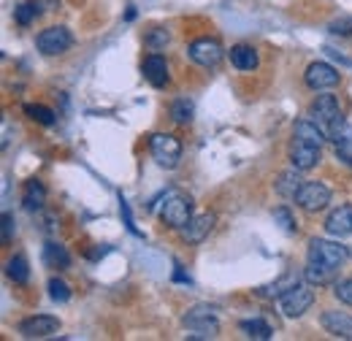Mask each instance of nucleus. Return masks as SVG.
Returning <instances> with one entry per match:
<instances>
[{"label": "nucleus", "instance_id": "f257e3e1", "mask_svg": "<svg viewBox=\"0 0 352 341\" xmlns=\"http://www.w3.org/2000/svg\"><path fill=\"white\" fill-rule=\"evenodd\" d=\"M309 114H311V122L325 133L328 141L339 144V141L350 138V128H347V122L342 117V106H339V100L333 95H317V100L311 103Z\"/></svg>", "mask_w": 352, "mask_h": 341}, {"label": "nucleus", "instance_id": "f03ea898", "mask_svg": "<svg viewBox=\"0 0 352 341\" xmlns=\"http://www.w3.org/2000/svg\"><path fill=\"white\" fill-rule=\"evenodd\" d=\"M184 328L190 331V339H214L220 333V322L209 306H195L184 314Z\"/></svg>", "mask_w": 352, "mask_h": 341}, {"label": "nucleus", "instance_id": "7ed1b4c3", "mask_svg": "<svg viewBox=\"0 0 352 341\" xmlns=\"http://www.w3.org/2000/svg\"><path fill=\"white\" fill-rule=\"evenodd\" d=\"M347 257H350V250L342 247L339 241H325V239H311L309 241V263H320V265H328V268H342Z\"/></svg>", "mask_w": 352, "mask_h": 341}, {"label": "nucleus", "instance_id": "20e7f679", "mask_svg": "<svg viewBox=\"0 0 352 341\" xmlns=\"http://www.w3.org/2000/svg\"><path fill=\"white\" fill-rule=\"evenodd\" d=\"M149 152L157 160V166H163V168H176L182 160V144L171 133H155L149 138Z\"/></svg>", "mask_w": 352, "mask_h": 341}, {"label": "nucleus", "instance_id": "39448f33", "mask_svg": "<svg viewBox=\"0 0 352 341\" xmlns=\"http://www.w3.org/2000/svg\"><path fill=\"white\" fill-rule=\"evenodd\" d=\"M160 217H163V222L168 228L182 230L192 219V201L187 195H182V192H168V198H166V204L160 209Z\"/></svg>", "mask_w": 352, "mask_h": 341}, {"label": "nucleus", "instance_id": "423d86ee", "mask_svg": "<svg viewBox=\"0 0 352 341\" xmlns=\"http://www.w3.org/2000/svg\"><path fill=\"white\" fill-rule=\"evenodd\" d=\"M71 43H74V36H71V30L63 28V25H57V28H46V30L38 33V38H36L38 52H41V54H49V57L68 52Z\"/></svg>", "mask_w": 352, "mask_h": 341}, {"label": "nucleus", "instance_id": "0eeeda50", "mask_svg": "<svg viewBox=\"0 0 352 341\" xmlns=\"http://www.w3.org/2000/svg\"><path fill=\"white\" fill-rule=\"evenodd\" d=\"M311 303H314V293L309 290L307 285H296V287H290L285 296H279V309H282V314L290 317V320L301 317Z\"/></svg>", "mask_w": 352, "mask_h": 341}, {"label": "nucleus", "instance_id": "6e6552de", "mask_svg": "<svg viewBox=\"0 0 352 341\" xmlns=\"http://www.w3.org/2000/svg\"><path fill=\"white\" fill-rule=\"evenodd\" d=\"M296 204L304 209V212H320L331 204V190L320 182H304V187L298 190L296 195Z\"/></svg>", "mask_w": 352, "mask_h": 341}, {"label": "nucleus", "instance_id": "1a4fd4ad", "mask_svg": "<svg viewBox=\"0 0 352 341\" xmlns=\"http://www.w3.org/2000/svg\"><path fill=\"white\" fill-rule=\"evenodd\" d=\"M222 57H225V49L214 38H198V41L190 43V60L204 65V68H217Z\"/></svg>", "mask_w": 352, "mask_h": 341}, {"label": "nucleus", "instance_id": "9d476101", "mask_svg": "<svg viewBox=\"0 0 352 341\" xmlns=\"http://www.w3.org/2000/svg\"><path fill=\"white\" fill-rule=\"evenodd\" d=\"M320 157H322V152H320V144H311L307 138H293V144H290V163H293V168L298 170H309L314 168L317 163H320Z\"/></svg>", "mask_w": 352, "mask_h": 341}, {"label": "nucleus", "instance_id": "9b49d317", "mask_svg": "<svg viewBox=\"0 0 352 341\" xmlns=\"http://www.w3.org/2000/svg\"><path fill=\"white\" fill-rule=\"evenodd\" d=\"M60 331V320L57 317H49V314H36V317H28L19 322V333L25 339H44Z\"/></svg>", "mask_w": 352, "mask_h": 341}, {"label": "nucleus", "instance_id": "f8f14e48", "mask_svg": "<svg viewBox=\"0 0 352 341\" xmlns=\"http://www.w3.org/2000/svg\"><path fill=\"white\" fill-rule=\"evenodd\" d=\"M339 71L328 63H311L307 68V85L311 89H331V87L339 85Z\"/></svg>", "mask_w": 352, "mask_h": 341}, {"label": "nucleus", "instance_id": "ddd939ff", "mask_svg": "<svg viewBox=\"0 0 352 341\" xmlns=\"http://www.w3.org/2000/svg\"><path fill=\"white\" fill-rule=\"evenodd\" d=\"M212 228H214V214H198L182 228V236H184V241L198 244L212 233Z\"/></svg>", "mask_w": 352, "mask_h": 341}, {"label": "nucleus", "instance_id": "4468645a", "mask_svg": "<svg viewBox=\"0 0 352 341\" xmlns=\"http://www.w3.org/2000/svg\"><path fill=\"white\" fill-rule=\"evenodd\" d=\"M322 328L336 339H352V317L344 311H325Z\"/></svg>", "mask_w": 352, "mask_h": 341}, {"label": "nucleus", "instance_id": "2eb2a0df", "mask_svg": "<svg viewBox=\"0 0 352 341\" xmlns=\"http://www.w3.org/2000/svg\"><path fill=\"white\" fill-rule=\"evenodd\" d=\"M325 230L331 233V236H336V239H342V236H350L352 233V206H339L336 212L328 214V219H325Z\"/></svg>", "mask_w": 352, "mask_h": 341}, {"label": "nucleus", "instance_id": "dca6fc26", "mask_svg": "<svg viewBox=\"0 0 352 341\" xmlns=\"http://www.w3.org/2000/svg\"><path fill=\"white\" fill-rule=\"evenodd\" d=\"M141 71H144V76H146L149 85H155V87L168 85V63H166V57H160V54H149V57L144 60Z\"/></svg>", "mask_w": 352, "mask_h": 341}, {"label": "nucleus", "instance_id": "f3484780", "mask_svg": "<svg viewBox=\"0 0 352 341\" xmlns=\"http://www.w3.org/2000/svg\"><path fill=\"white\" fill-rule=\"evenodd\" d=\"M301 187H304V182H301V176H298V168L279 173L276 182H274V190H276L282 198H296Z\"/></svg>", "mask_w": 352, "mask_h": 341}, {"label": "nucleus", "instance_id": "a211bd4d", "mask_svg": "<svg viewBox=\"0 0 352 341\" xmlns=\"http://www.w3.org/2000/svg\"><path fill=\"white\" fill-rule=\"evenodd\" d=\"M230 63L239 68V71H255L258 68V52L247 43H239L230 49Z\"/></svg>", "mask_w": 352, "mask_h": 341}, {"label": "nucleus", "instance_id": "6ab92c4d", "mask_svg": "<svg viewBox=\"0 0 352 341\" xmlns=\"http://www.w3.org/2000/svg\"><path fill=\"white\" fill-rule=\"evenodd\" d=\"M22 204H25V209H28V212H38V209H44L46 190H44V184H41L38 179H30V182L25 184V195H22Z\"/></svg>", "mask_w": 352, "mask_h": 341}, {"label": "nucleus", "instance_id": "aec40b11", "mask_svg": "<svg viewBox=\"0 0 352 341\" xmlns=\"http://www.w3.org/2000/svg\"><path fill=\"white\" fill-rule=\"evenodd\" d=\"M44 263L49 268H68L71 265V255H68V250L63 247V244H57V241H49L44 247Z\"/></svg>", "mask_w": 352, "mask_h": 341}, {"label": "nucleus", "instance_id": "412c9836", "mask_svg": "<svg viewBox=\"0 0 352 341\" xmlns=\"http://www.w3.org/2000/svg\"><path fill=\"white\" fill-rule=\"evenodd\" d=\"M336 274H339V268H328V265H320V263H309L307 271H304V276H307V282L311 285H331L333 279H336Z\"/></svg>", "mask_w": 352, "mask_h": 341}, {"label": "nucleus", "instance_id": "4be33fe9", "mask_svg": "<svg viewBox=\"0 0 352 341\" xmlns=\"http://www.w3.org/2000/svg\"><path fill=\"white\" fill-rule=\"evenodd\" d=\"M41 3L38 0H25V3H19L16 8H14V19H16V25H22V28H28L33 19H38L41 16Z\"/></svg>", "mask_w": 352, "mask_h": 341}, {"label": "nucleus", "instance_id": "5701e85b", "mask_svg": "<svg viewBox=\"0 0 352 341\" xmlns=\"http://www.w3.org/2000/svg\"><path fill=\"white\" fill-rule=\"evenodd\" d=\"M241 331H244V336H250V339H261V341H268L274 336V328L261 320V317H252V320H244L241 322Z\"/></svg>", "mask_w": 352, "mask_h": 341}, {"label": "nucleus", "instance_id": "b1692460", "mask_svg": "<svg viewBox=\"0 0 352 341\" xmlns=\"http://www.w3.org/2000/svg\"><path fill=\"white\" fill-rule=\"evenodd\" d=\"M6 274H8V279H11V282L25 285V282L30 279V268H28V260H25V255L11 257V260H8V265H6Z\"/></svg>", "mask_w": 352, "mask_h": 341}, {"label": "nucleus", "instance_id": "393cba45", "mask_svg": "<svg viewBox=\"0 0 352 341\" xmlns=\"http://www.w3.org/2000/svg\"><path fill=\"white\" fill-rule=\"evenodd\" d=\"M192 103L187 100V98H179V100H174L171 103V120H174L176 125H187L190 120H192Z\"/></svg>", "mask_w": 352, "mask_h": 341}, {"label": "nucleus", "instance_id": "a878e982", "mask_svg": "<svg viewBox=\"0 0 352 341\" xmlns=\"http://www.w3.org/2000/svg\"><path fill=\"white\" fill-rule=\"evenodd\" d=\"M298 285V279L296 276H282L279 282H274V285H268V287H261L258 293L263 296V298H274V296H285L290 287H296Z\"/></svg>", "mask_w": 352, "mask_h": 341}, {"label": "nucleus", "instance_id": "bb28decb", "mask_svg": "<svg viewBox=\"0 0 352 341\" xmlns=\"http://www.w3.org/2000/svg\"><path fill=\"white\" fill-rule=\"evenodd\" d=\"M296 135H298V138H307L311 144H322V141H325V133L317 128L314 122H309V120L296 122Z\"/></svg>", "mask_w": 352, "mask_h": 341}, {"label": "nucleus", "instance_id": "cd10ccee", "mask_svg": "<svg viewBox=\"0 0 352 341\" xmlns=\"http://www.w3.org/2000/svg\"><path fill=\"white\" fill-rule=\"evenodd\" d=\"M146 46L152 49V52H160V49H166L168 41H171V36H168V30H163V28H152L149 33H146Z\"/></svg>", "mask_w": 352, "mask_h": 341}, {"label": "nucleus", "instance_id": "c85d7f7f", "mask_svg": "<svg viewBox=\"0 0 352 341\" xmlns=\"http://www.w3.org/2000/svg\"><path fill=\"white\" fill-rule=\"evenodd\" d=\"M25 114L30 120L41 122V125H54V120H57V114L52 109H46V106H25Z\"/></svg>", "mask_w": 352, "mask_h": 341}, {"label": "nucleus", "instance_id": "c756f323", "mask_svg": "<svg viewBox=\"0 0 352 341\" xmlns=\"http://www.w3.org/2000/svg\"><path fill=\"white\" fill-rule=\"evenodd\" d=\"M274 219L282 225V230H285V233H296V230H298V225H296L293 214L287 212V206H279V209H274Z\"/></svg>", "mask_w": 352, "mask_h": 341}, {"label": "nucleus", "instance_id": "7c9ffc66", "mask_svg": "<svg viewBox=\"0 0 352 341\" xmlns=\"http://www.w3.org/2000/svg\"><path fill=\"white\" fill-rule=\"evenodd\" d=\"M49 296L54 300H60V303H65V300H71V287L63 279H52L49 282Z\"/></svg>", "mask_w": 352, "mask_h": 341}, {"label": "nucleus", "instance_id": "2f4dec72", "mask_svg": "<svg viewBox=\"0 0 352 341\" xmlns=\"http://www.w3.org/2000/svg\"><path fill=\"white\" fill-rule=\"evenodd\" d=\"M328 30H331L333 36H352V16H339V19H333V22L328 25Z\"/></svg>", "mask_w": 352, "mask_h": 341}, {"label": "nucleus", "instance_id": "473e14b6", "mask_svg": "<svg viewBox=\"0 0 352 341\" xmlns=\"http://www.w3.org/2000/svg\"><path fill=\"white\" fill-rule=\"evenodd\" d=\"M333 296L342 300V303L352 306V279H347V282H336V285H333Z\"/></svg>", "mask_w": 352, "mask_h": 341}, {"label": "nucleus", "instance_id": "72a5a7b5", "mask_svg": "<svg viewBox=\"0 0 352 341\" xmlns=\"http://www.w3.org/2000/svg\"><path fill=\"white\" fill-rule=\"evenodd\" d=\"M336 157L352 168V138H344V141L336 144Z\"/></svg>", "mask_w": 352, "mask_h": 341}, {"label": "nucleus", "instance_id": "f704fd0d", "mask_svg": "<svg viewBox=\"0 0 352 341\" xmlns=\"http://www.w3.org/2000/svg\"><path fill=\"white\" fill-rule=\"evenodd\" d=\"M120 212H122V219H125V228L131 230L133 236H141L138 233V228H135V222H133V214H131V206H128V201L120 195Z\"/></svg>", "mask_w": 352, "mask_h": 341}, {"label": "nucleus", "instance_id": "c9c22d12", "mask_svg": "<svg viewBox=\"0 0 352 341\" xmlns=\"http://www.w3.org/2000/svg\"><path fill=\"white\" fill-rule=\"evenodd\" d=\"M14 236V217L11 214H3V244H8Z\"/></svg>", "mask_w": 352, "mask_h": 341}, {"label": "nucleus", "instance_id": "e433bc0d", "mask_svg": "<svg viewBox=\"0 0 352 341\" xmlns=\"http://www.w3.org/2000/svg\"><path fill=\"white\" fill-rule=\"evenodd\" d=\"M350 255H352V252H350Z\"/></svg>", "mask_w": 352, "mask_h": 341}]
</instances>
